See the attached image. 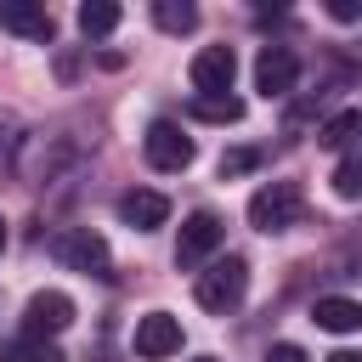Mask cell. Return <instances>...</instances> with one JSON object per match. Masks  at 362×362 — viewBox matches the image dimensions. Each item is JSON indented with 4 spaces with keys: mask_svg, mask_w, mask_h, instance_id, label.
Listing matches in <instances>:
<instances>
[{
    "mask_svg": "<svg viewBox=\"0 0 362 362\" xmlns=\"http://www.w3.org/2000/svg\"><path fill=\"white\" fill-rule=\"evenodd\" d=\"M192 294H198V305H204V311H215V317L238 311V305H243V294H249V260H243V255L209 260V266L198 272Z\"/></svg>",
    "mask_w": 362,
    "mask_h": 362,
    "instance_id": "cell-1",
    "label": "cell"
},
{
    "mask_svg": "<svg viewBox=\"0 0 362 362\" xmlns=\"http://www.w3.org/2000/svg\"><path fill=\"white\" fill-rule=\"evenodd\" d=\"M300 215H305L300 181H266V187L249 198V226H255V232H288Z\"/></svg>",
    "mask_w": 362,
    "mask_h": 362,
    "instance_id": "cell-2",
    "label": "cell"
},
{
    "mask_svg": "<svg viewBox=\"0 0 362 362\" xmlns=\"http://www.w3.org/2000/svg\"><path fill=\"white\" fill-rule=\"evenodd\" d=\"M51 255H57L68 272H85V277H113V249H107V238H102V232H90V226H68V232H57Z\"/></svg>",
    "mask_w": 362,
    "mask_h": 362,
    "instance_id": "cell-3",
    "label": "cell"
},
{
    "mask_svg": "<svg viewBox=\"0 0 362 362\" xmlns=\"http://www.w3.org/2000/svg\"><path fill=\"white\" fill-rule=\"evenodd\" d=\"M221 238H226L221 215H215V209H192V215L181 221V232H175V266H181V272L204 266V260L221 249Z\"/></svg>",
    "mask_w": 362,
    "mask_h": 362,
    "instance_id": "cell-4",
    "label": "cell"
},
{
    "mask_svg": "<svg viewBox=\"0 0 362 362\" xmlns=\"http://www.w3.org/2000/svg\"><path fill=\"white\" fill-rule=\"evenodd\" d=\"M141 153H147V164H153V170L175 175V170H187V164H192V136H187L175 119H153V124H147V136H141Z\"/></svg>",
    "mask_w": 362,
    "mask_h": 362,
    "instance_id": "cell-5",
    "label": "cell"
},
{
    "mask_svg": "<svg viewBox=\"0 0 362 362\" xmlns=\"http://www.w3.org/2000/svg\"><path fill=\"white\" fill-rule=\"evenodd\" d=\"M294 79H300V57L288 45H260V57H255V90L266 102H277V96L294 90Z\"/></svg>",
    "mask_w": 362,
    "mask_h": 362,
    "instance_id": "cell-6",
    "label": "cell"
},
{
    "mask_svg": "<svg viewBox=\"0 0 362 362\" xmlns=\"http://www.w3.org/2000/svg\"><path fill=\"white\" fill-rule=\"evenodd\" d=\"M68 322H74V300H68L62 288H40V294H28V305H23V334L51 339V334H62Z\"/></svg>",
    "mask_w": 362,
    "mask_h": 362,
    "instance_id": "cell-7",
    "label": "cell"
},
{
    "mask_svg": "<svg viewBox=\"0 0 362 362\" xmlns=\"http://www.w3.org/2000/svg\"><path fill=\"white\" fill-rule=\"evenodd\" d=\"M187 74H192V90L198 96H226L232 90V74H238V57H232V45H204Z\"/></svg>",
    "mask_w": 362,
    "mask_h": 362,
    "instance_id": "cell-8",
    "label": "cell"
},
{
    "mask_svg": "<svg viewBox=\"0 0 362 362\" xmlns=\"http://www.w3.org/2000/svg\"><path fill=\"white\" fill-rule=\"evenodd\" d=\"M175 351H181V317H170V311H147V317L136 322V356L164 362V356H175Z\"/></svg>",
    "mask_w": 362,
    "mask_h": 362,
    "instance_id": "cell-9",
    "label": "cell"
},
{
    "mask_svg": "<svg viewBox=\"0 0 362 362\" xmlns=\"http://www.w3.org/2000/svg\"><path fill=\"white\" fill-rule=\"evenodd\" d=\"M119 221H124V226H136V232H153V226H164V221H170V198H164V192H153V187H130V192L119 198Z\"/></svg>",
    "mask_w": 362,
    "mask_h": 362,
    "instance_id": "cell-10",
    "label": "cell"
},
{
    "mask_svg": "<svg viewBox=\"0 0 362 362\" xmlns=\"http://www.w3.org/2000/svg\"><path fill=\"white\" fill-rule=\"evenodd\" d=\"M0 28H11V34H23V40H40V45H51V11H45V6L11 0V6H0Z\"/></svg>",
    "mask_w": 362,
    "mask_h": 362,
    "instance_id": "cell-11",
    "label": "cell"
},
{
    "mask_svg": "<svg viewBox=\"0 0 362 362\" xmlns=\"http://www.w3.org/2000/svg\"><path fill=\"white\" fill-rule=\"evenodd\" d=\"M311 322L328 328V334H356V328H362V305L345 300V294H322V300L311 305Z\"/></svg>",
    "mask_w": 362,
    "mask_h": 362,
    "instance_id": "cell-12",
    "label": "cell"
},
{
    "mask_svg": "<svg viewBox=\"0 0 362 362\" xmlns=\"http://www.w3.org/2000/svg\"><path fill=\"white\" fill-rule=\"evenodd\" d=\"M317 141L322 147H334V153H351V147H362V107H339L322 130H317Z\"/></svg>",
    "mask_w": 362,
    "mask_h": 362,
    "instance_id": "cell-13",
    "label": "cell"
},
{
    "mask_svg": "<svg viewBox=\"0 0 362 362\" xmlns=\"http://www.w3.org/2000/svg\"><path fill=\"white\" fill-rule=\"evenodd\" d=\"M0 362H68L51 339H34V334H11L0 339Z\"/></svg>",
    "mask_w": 362,
    "mask_h": 362,
    "instance_id": "cell-14",
    "label": "cell"
},
{
    "mask_svg": "<svg viewBox=\"0 0 362 362\" xmlns=\"http://www.w3.org/2000/svg\"><path fill=\"white\" fill-rule=\"evenodd\" d=\"M119 17H124V11H119L113 0H85V6H79V34H85V40H102V34L119 28Z\"/></svg>",
    "mask_w": 362,
    "mask_h": 362,
    "instance_id": "cell-15",
    "label": "cell"
},
{
    "mask_svg": "<svg viewBox=\"0 0 362 362\" xmlns=\"http://www.w3.org/2000/svg\"><path fill=\"white\" fill-rule=\"evenodd\" d=\"M153 23L164 34H192L198 28V6H187V0H153Z\"/></svg>",
    "mask_w": 362,
    "mask_h": 362,
    "instance_id": "cell-16",
    "label": "cell"
},
{
    "mask_svg": "<svg viewBox=\"0 0 362 362\" xmlns=\"http://www.w3.org/2000/svg\"><path fill=\"white\" fill-rule=\"evenodd\" d=\"M192 113L209 119V124H238L243 119V102L238 96H192Z\"/></svg>",
    "mask_w": 362,
    "mask_h": 362,
    "instance_id": "cell-17",
    "label": "cell"
},
{
    "mask_svg": "<svg viewBox=\"0 0 362 362\" xmlns=\"http://www.w3.org/2000/svg\"><path fill=\"white\" fill-rule=\"evenodd\" d=\"M17 153H23V124H17V113H11V107H0V181L11 175Z\"/></svg>",
    "mask_w": 362,
    "mask_h": 362,
    "instance_id": "cell-18",
    "label": "cell"
},
{
    "mask_svg": "<svg viewBox=\"0 0 362 362\" xmlns=\"http://www.w3.org/2000/svg\"><path fill=\"white\" fill-rule=\"evenodd\" d=\"M334 192L339 198H362V153H345L334 164Z\"/></svg>",
    "mask_w": 362,
    "mask_h": 362,
    "instance_id": "cell-19",
    "label": "cell"
},
{
    "mask_svg": "<svg viewBox=\"0 0 362 362\" xmlns=\"http://www.w3.org/2000/svg\"><path fill=\"white\" fill-rule=\"evenodd\" d=\"M260 164V153H249V147H232V153H221V181H232V175H249Z\"/></svg>",
    "mask_w": 362,
    "mask_h": 362,
    "instance_id": "cell-20",
    "label": "cell"
},
{
    "mask_svg": "<svg viewBox=\"0 0 362 362\" xmlns=\"http://www.w3.org/2000/svg\"><path fill=\"white\" fill-rule=\"evenodd\" d=\"M266 362H311V356H305L300 345H288V339H277V345L266 351Z\"/></svg>",
    "mask_w": 362,
    "mask_h": 362,
    "instance_id": "cell-21",
    "label": "cell"
},
{
    "mask_svg": "<svg viewBox=\"0 0 362 362\" xmlns=\"http://www.w3.org/2000/svg\"><path fill=\"white\" fill-rule=\"evenodd\" d=\"M328 17H339V23H356V17H362V0H328Z\"/></svg>",
    "mask_w": 362,
    "mask_h": 362,
    "instance_id": "cell-22",
    "label": "cell"
},
{
    "mask_svg": "<svg viewBox=\"0 0 362 362\" xmlns=\"http://www.w3.org/2000/svg\"><path fill=\"white\" fill-rule=\"evenodd\" d=\"M328 362H362V351H334Z\"/></svg>",
    "mask_w": 362,
    "mask_h": 362,
    "instance_id": "cell-23",
    "label": "cell"
},
{
    "mask_svg": "<svg viewBox=\"0 0 362 362\" xmlns=\"http://www.w3.org/2000/svg\"><path fill=\"white\" fill-rule=\"evenodd\" d=\"M0 249H6V226H0Z\"/></svg>",
    "mask_w": 362,
    "mask_h": 362,
    "instance_id": "cell-24",
    "label": "cell"
},
{
    "mask_svg": "<svg viewBox=\"0 0 362 362\" xmlns=\"http://www.w3.org/2000/svg\"><path fill=\"white\" fill-rule=\"evenodd\" d=\"M204 362H209V356H204Z\"/></svg>",
    "mask_w": 362,
    "mask_h": 362,
    "instance_id": "cell-25",
    "label": "cell"
}]
</instances>
